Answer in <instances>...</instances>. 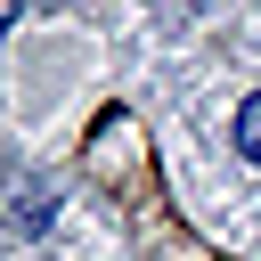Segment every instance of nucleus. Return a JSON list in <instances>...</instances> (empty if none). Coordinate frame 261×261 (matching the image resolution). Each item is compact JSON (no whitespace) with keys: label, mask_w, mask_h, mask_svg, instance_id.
Wrapping results in <instances>:
<instances>
[{"label":"nucleus","mask_w":261,"mask_h":261,"mask_svg":"<svg viewBox=\"0 0 261 261\" xmlns=\"http://www.w3.org/2000/svg\"><path fill=\"white\" fill-rule=\"evenodd\" d=\"M16 220H24V228H41V220H49V196H41V188H24V204H16Z\"/></svg>","instance_id":"2"},{"label":"nucleus","mask_w":261,"mask_h":261,"mask_svg":"<svg viewBox=\"0 0 261 261\" xmlns=\"http://www.w3.org/2000/svg\"><path fill=\"white\" fill-rule=\"evenodd\" d=\"M237 147H245V163H261V98L237 106Z\"/></svg>","instance_id":"1"}]
</instances>
